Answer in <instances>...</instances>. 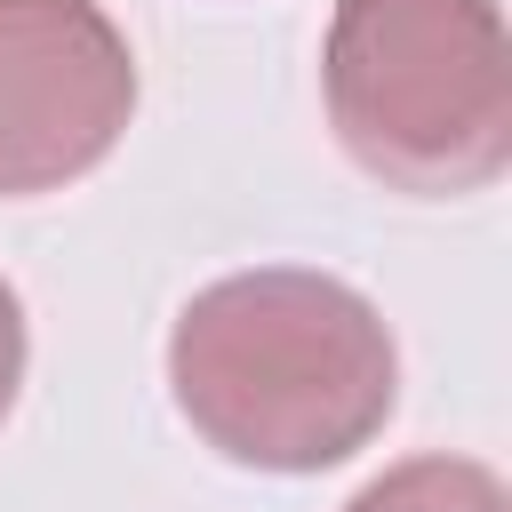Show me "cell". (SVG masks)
<instances>
[{"label": "cell", "mask_w": 512, "mask_h": 512, "mask_svg": "<svg viewBox=\"0 0 512 512\" xmlns=\"http://www.w3.org/2000/svg\"><path fill=\"white\" fill-rule=\"evenodd\" d=\"M168 392L216 456L248 472H328L384 432L400 352L360 288L264 264L176 312Z\"/></svg>", "instance_id": "6da1fadb"}, {"label": "cell", "mask_w": 512, "mask_h": 512, "mask_svg": "<svg viewBox=\"0 0 512 512\" xmlns=\"http://www.w3.org/2000/svg\"><path fill=\"white\" fill-rule=\"evenodd\" d=\"M320 88L344 152L416 200H456L512 160V48L496 0H336Z\"/></svg>", "instance_id": "7a4b0ae2"}, {"label": "cell", "mask_w": 512, "mask_h": 512, "mask_svg": "<svg viewBox=\"0 0 512 512\" xmlns=\"http://www.w3.org/2000/svg\"><path fill=\"white\" fill-rule=\"evenodd\" d=\"M136 112V56L96 0H0V200L88 176Z\"/></svg>", "instance_id": "3957f363"}, {"label": "cell", "mask_w": 512, "mask_h": 512, "mask_svg": "<svg viewBox=\"0 0 512 512\" xmlns=\"http://www.w3.org/2000/svg\"><path fill=\"white\" fill-rule=\"evenodd\" d=\"M344 512H504V480L472 456H408L368 480Z\"/></svg>", "instance_id": "277c9868"}, {"label": "cell", "mask_w": 512, "mask_h": 512, "mask_svg": "<svg viewBox=\"0 0 512 512\" xmlns=\"http://www.w3.org/2000/svg\"><path fill=\"white\" fill-rule=\"evenodd\" d=\"M16 384H24V304L0 280V416L16 408Z\"/></svg>", "instance_id": "5b68a950"}]
</instances>
